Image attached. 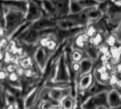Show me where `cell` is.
Returning a JSON list of instances; mask_svg holds the SVG:
<instances>
[{"mask_svg": "<svg viewBox=\"0 0 121 109\" xmlns=\"http://www.w3.org/2000/svg\"><path fill=\"white\" fill-rule=\"evenodd\" d=\"M112 34L114 35L116 43L121 44V23L112 32Z\"/></svg>", "mask_w": 121, "mask_h": 109, "instance_id": "d6986e66", "label": "cell"}, {"mask_svg": "<svg viewBox=\"0 0 121 109\" xmlns=\"http://www.w3.org/2000/svg\"><path fill=\"white\" fill-rule=\"evenodd\" d=\"M112 74L113 73L106 68L104 64L99 67L98 66L93 72L95 81L99 84L105 86H106L107 84H110Z\"/></svg>", "mask_w": 121, "mask_h": 109, "instance_id": "3957f363", "label": "cell"}, {"mask_svg": "<svg viewBox=\"0 0 121 109\" xmlns=\"http://www.w3.org/2000/svg\"><path fill=\"white\" fill-rule=\"evenodd\" d=\"M109 109H121V107H118V108H109Z\"/></svg>", "mask_w": 121, "mask_h": 109, "instance_id": "d6a6232c", "label": "cell"}, {"mask_svg": "<svg viewBox=\"0 0 121 109\" xmlns=\"http://www.w3.org/2000/svg\"><path fill=\"white\" fill-rule=\"evenodd\" d=\"M78 99L72 94L65 96L59 103L60 109H75Z\"/></svg>", "mask_w": 121, "mask_h": 109, "instance_id": "8fae6325", "label": "cell"}, {"mask_svg": "<svg viewBox=\"0 0 121 109\" xmlns=\"http://www.w3.org/2000/svg\"><path fill=\"white\" fill-rule=\"evenodd\" d=\"M9 73L6 71V70H0V81H4L8 78Z\"/></svg>", "mask_w": 121, "mask_h": 109, "instance_id": "7402d4cb", "label": "cell"}, {"mask_svg": "<svg viewBox=\"0 0 121 109\" xmlns=\"http://www.w3.org/2000/svg\"><path fill=\"white\" fill-rule=\"evenodd\" d=\"M108 90H104L95 94L87 96V97L81 102L82 109H96L98 106L101 105L108 106Z\"/></svg>", "mask_w": 121, "mask_h": 109, "instance_id": "6da1fadb", "label": "cell"}, {"mask_svg": "<svg viewBox=\"0 0 121 109\" xmlns=\"http://www.w3.org/2000/svg\"><path fill=\"white\" fill-rule=\"evenodd\" d=\"M94 81L95 79L93 72L83 75L80 77L76 82L77 89H78L79 93H85L93 85Z\"/></svg>", "mask_w": 121, "mask_h": 109, "instance_id": "277c9868", "label": "cell"}, {"mask_svg": "<svg viewBox=\"0 0 121 109\" xmlns=\"http://www.w3.org/2000/svg\"><path fill=\"white\" fill-rule=\"evenodd\" d=\"M4 59V54L2 52L1 50H0V62Z\"/></svg>", "mask_w": 121, "mask_h": 109, "instance_id": "f546056e", "label": "cell"}, {"mask_svg": "<svg viewBox=\"0 0 121 109\" xmlns=\"http://www.w3.org/2000/svg\"><path fill=\"white\" fill-rule=\"evenodd\" d=\"M52 38H53L52 36H50V35H44V36L40 38V39H39V45H40V46L46 49Z\"/></svg>", "mask_w": 121, "mask_h": 109, "instance_id": "e0dca14e", "label": "cell"}, {"mask_svg": "<svg viewBox=\"0 0 121 109\" xmlns=\"http://www.w3.org/2000/svg\"><path fill=\"white\" fill-rule=\"evenodd\" d=\"M114 3H116V4H121V0H112Z\"/></svg>", "mask_w": 121, "mask_h": 109, "instance_id": "1f68e13d", "label": "cell"}, {"mask_svg": "<svg viewBox=\"0 0 121 109\" xmlns=\"http://www.w3.org/2000/svg\"><path fill=\"white\" fill-rule=\"evenodd\" d=\"M96 109H109V107L106 105H101V106H98Z\"/></svg>", "mask_w": 121, "mask_h": 109, "instance_id": "4316f807", "label": "cell"}, {"mask_svg": "<svg viewBox=\"0 0 121 109\" xmlns=\"http://www.w3.org/2000/svg\"><path fill=\"white\" fill-rule=\"evenodd\" d=\"M51 1H57V0H51Z\"/></svg>", "mask_w": 121, "mask_h": 109, "instance_id": "e575fe53", "label": "cell"}, {"mask_svg": "<svg viewBox=\"0 0 121 109\" xmlns=\"http://www.w3.org/2000/svg\"><path fill=\"white\" fill-rule=\"evenodd\" d=\"M98 2H99V4H102V3H104V2H106V1H109V0H96Z\"/></svg>", "mask_w": 121, "mask_h": 109, "instance_id": "4dcf8cb0", "label": "cell"}, {"mask_svg": "<svg viewBox=\"0 0 121 109\" xmlns=\"http://www.w3.org/2000/svg\"><path fill=\"white\" fill-rule=\"evenodd\" d=\"M0 68H1V67H0ZM0 70H1V69H0Z\"/></svg>", "mask_w": 121, "mask_h": 109, "instance_id": "d590c367", "label": "cell"}, {"mask_svg": "<svg viewBox=\"0 0 121 109\" xmlns=\"http://www.w3.org/2000/svg\"><path fill=\"white\" fill-rule=\"evenodd\" d=\"M75 109H82V106H81V101L79 99H78V103H77V105Z\"/></svg>", "mask_w": 121, "mask_h": 109, "instance_id": "f1b7e54d", "label": "cell"}, {"mask_svg": "<svg viewBox=\"0 0 121 109\" xmlns=\"http://www.w3.org/2000/svg\"><path fill=\"white\" fill-rule=\"evenodd\" d=\"M33 75H34V72L33 71L32 68L25 70V72H24V76H25L26 78H31V77H33Z\"/></svg>", "mask_w": 121, "mask_h": 109, "instance_id": "603a6c76", "label": "cell"}, {"mask_svg": "<svg viewBox=\"0 0 121 109\" xmlns=\"http://www.w3.org/2000/svg\"><path fill=\"white\" fill-rule=\"evenodd\" d=\"M56 25L57 27L62 31H69L74 28L84 27L72 14L56 19Z\"/></svg>", "mask_w": 121, "mask_h": 109, "instance_id": "7a4b0ae2", "label": "cell"}, {"mask_svg": "<svg viewBox=\"0 0 121 109\" xmlns=\"http://www.w3.org/2000/svg\"><path fill=\"white\" fill-rule=\"evenodd\" d=\"M4 46V39H1L0 40V50H1V48Z\"/></svg>", "mask_w": 121, "mask_h": 109, "instance_id": "83f0119b", "label": "cell"}, {"mask_svg": "<svg viewBox=\"0 0 121 109\" xmlns=\"http://www.w3.org/2000/svg\"><path fill=\"white\" fill-rule=\"evenodd\" d=\"M84 9L81 6L79 1H70L69 5V14H78L81 13Z\"/></svg>", "mask_w": 121, "mask_h": 109, "instance_id": "5bb4252c", "label": "cell"}, {"mask_svg": "<svg viewBox=\"0 0 121 109\" xmlns=\"http://www.w3.org/2000/svg\"><path fill=\"white\" fill-rule=\"evenodd\" d=\"M19 78L20 77L16 73V72H12V73H9L8 75V79H9L10 83H15V82H19Z\"/></svg>", "mask_w": 121, "mask_h": 109, "instance_id": "ffe728a7", "label": "cell"}, {"mask_svg": "<svg viewBox=\"0 0 121 109\" xmlns=\"http://www.w3.org/2000/svg\"><path fill=\"white\" fill-rule=\"evenodd\" d=\"M38 95V89L35 87L26 96V98L24 101V107L26 109H30L37 101Z\"/></svg>", "mask_w": 121, "mask_h": 109, "instance_id": "7c38bea8", "label": "cell"}, {"mask_svg": "<svg viewBox=\"0 0 121 109\" xmlns=\"http://www.w3.org/2000/svg\"><path fill=\"white\" fill-rule=\"evenodd\" d=\"M94 62L89 59L87 57H85L84 58H83L81 62H80V65H81V70H80V72L78 74L75 82L77 81V79L85 74H87L89 73H91L93 72V68H94Z\"/></svg>", "mask_w": 121, "mask_h": 109, "instance_id": "30bf717a", "label": "cell"}, {"mask_svg": "<svg viewBox=\"0 0 121 109\" xmlns=\"http://www.w3.org/2000/svg\"><path fill=\"white\" fill-rule=\"evenodd\" d=\"M48 94L49 98L59 104L60 101L67 95L71 94V87L68 88H57V87H51L48 88Z\"/></svg>", "mask_w": 121, "mask_h": 109, "instance_id": "5b68a950", "label": "cell"}, {"mask_svg": "<svg viewBox=\"0 0 121 109\" xmlns=\"http://www.w3.org/2000/svg\"><path fill=\"white\" fill-rule=\"evenodd\" d=\"M34 60L38 69L40 70L41 72H43L46 68L48 62L47 50L44 48L39 46L35 52Z\"/></svg>", "mask_w": 121, "mask_h": 109, "instance_id": "8992f818", "label": "cell"}, {"mask_svg": "<svg viewBox=\"0 0 121 109\" xmlns=\"http://www.w3.org/2000/svg\"><path fill=\"white\" fill-rule=\"evenodd\" d=\"M19 66L23 67L24 70L30 69L33 66V62L30 57H26L19 60Z\"/></svg>", "mask_w": 121, "mask_h": 109, "instance_id": "2e32d148", "label": "cell"}, {"mask_svg": "<svg viewBox=\"0 0 121 109\" xmlns=\"http://www.w3.org/2000/svg\"><path fill=\"white\" fill-rule=\"evenodd\" d=\"M5 33V30L3 27L0 26V38H2L4 35Z\"/></svg>", "mask_w": 121, "mask_h": 109, "instance_id": "d4e9b609", "label": "cell"}, {"mask_svg": "<svg viewBox=\"0 0 121 109\" xmlns=\"http://www.w3.org/2000/svg\"><path fill=\"white\" fill-rule=\"evenodd\" d=\"M24 72H25V70L23 67H21V66H18V67L16 70V73L18 75L19 77L24 76Z\"/></svg>", "mask_w": 121, "mask_h": 109, "instance_id": "cb8c5ba5", "label": "cell"}, {"mask_svg": "<svg viewBox=\"0 0 121 109\" xmlns=\"http://www.w3.org/2000/svg\"><path fill=\"white\" fill-rule=\"evenodd\" d=\"M107 101L109 108L121 107V94L115 89H111L108 92Z\"/></svg>", "mask_w": 121, "mask_h": 109, "instance_id": "ba28073f", "label": "cell"}, {"mask_svg": "<svg viewBox=\"0 0 121 109\" xmlns=\"http://www.w3.org/2000/svg\"><path fill=\"white\" fill-rule=\"evenodd\" d=\"M57 108L51 101L44 100L40 105V109H56Z\"/></svg>", "mask_w": 121, "mask_h": 109, "instance_id": "ac0fdd59", "label": "cell"}, {"mask_svg": "<svg viewBox=\"0 0 121 109\" xmlns=\"http://www.w3.org/2000/svg\"><path fill=\"white\" fill-rule=\"evenodd\" d=\"M79 2L84 9L97 7L99 5V2L96 0H81Z\"/></svg>", "mask_w": 121, "mask_h": 109, "instance_id": "9a60e30c", "label": "cell"}, {"mask_svg": "<svg viewBox=\"0 0 121 109\" xmlns=\"http://www.w3.org/2000/svg\"><path fill=\"white\" fill-rule=\"evenodd\" d=\"M69 57L72 62H80L81 60L86 56L84 50L73 48L72 52L69 54Z\"/></svg>", "mask_w": 121, "mask_h": 109, "instance_id": "4fadbf2b", "label": "cell"}, {"mask_svg": "<svg viewBox=\"0 0 121 109\" xmlns=\"http://www.w3.org/2000/svg\"><path fill=\"white\" fill-rule=\"evenodd\" d=\"M70 1H79L81 0H70Z\"/></svg>", "mask_w": 121, "mask_h": 109, "instance_id": "836d02e7", "label": "cell"}, {"mask_svg": "<svg viewBox=\"0 0 121 109\" xmlns=\"http://www.w3.org/2000/svg\"><path fill=\"white\" fill-rule=\"evenodd\" d=\"M73 38H74L73 48H78L82 50H84L86 46L89 43L90 38L87 35V34L84 32V31L78 33Z\"/></svg>", "mask_w": 121, "mask_h": 109, "instance_id": "9c48e42d", "label": "cell"}, {"mask_svg": "<svg viewBox=\"0 0 121 109\" xmlns=\"http://www.w3.org/2000/svg\"><path fill=\"white\" fill-rule=\"evenodd\" d=\"M5 109H15L14 104H6V107H5Z\"/></svg>", "mask_w": 121, "mask_h": 109, "instance_id": "484cf974", "label": "cell"}, {"mask_svg": "<svg viewBox=\"0 0 121 109\" xmlns=\"http://www.w3.org/2000/svg\"><path fill=\"white\" fill-rule=\"evenodd\" d=\"M18 67V65L14 64V63H9L8 64V65L6 67V71L9 74V73H12V72H15L16 69Z\"/></svg>", "mask_w": 121, "mask_h": 109, "instance_id": "44dd1931", "label": "cell"}, {"mask_svg": "<svg viewBox=\"0 0 121 109\" xmlns=\"http://www.w3.org/2000/svg\"><path fill=\"white\" fill-rule=\"evenodd\" d=\"M52 1L55 6L57 13V18L69 15L70 0H57Z\"/></svg>", "mask_w": 121, "mask_h": 109, "instance_id": "52a82bcc", "label": "cell"}]
</instances>
